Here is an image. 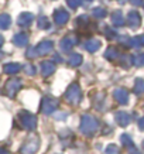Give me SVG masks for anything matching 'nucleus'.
I'll return each mask as SVG.
<instances>
[{"label": "nucleus", "instance_id": "obj_18", "mask_svg": "<svg viewBox=\"0 0 144 154\" xmlns=\"http://www.w3.org/2000/svg\"><path fill=\"white\" fill-rule=\"evenodd\" d=\"M116 117H117V122L120 123L121 126H127V125L130 123V119H129V116H127L124 112H123V113H117Z\"/></svg>", "mask_w": 144, "mask_h": 154}, {"label": "nucleus", "instance_id": "obj_9", "mask_svg": "<svg viewBox=\"0 0 144 154\" xmlns=\"http://www.w3.org/2000/svg\"><path fill=\"white\" fill-rule=\"evenodd\" d=\"M127 21L130 24V27L136 28V27H139L140 23H141V17H140V14L137 11H130L129 17H127Z\"/></svg>", "mask_w": 144, "mask_h": 154}, {"label": "nucleus", "instance_id": "obj_19", "mask_svg": "<svg viewBox=\"0 0 144 154\" xmlns=\"http://www.w3.org/2000/svg\"><path fill=\"white\" fill-rule=\"evenodd\" d=\"M93 16L96 19H103V17H106V10L103 7H96V9H93Z\"/></svg>", "mask_w": 144, "mask_h": 154}, {"label": "nucleus", "instance_id": "obj_24", "mask_svg": "<svg viewBox=\"0 0 144 154\" xmlns=\"http://www.w3.org/2000/svg\"><path fill=\"white\" fill-rule=\"evenodd\" d=\"M66 3H68V6H69V7L76 9V7H79V6H81V0H66Z\"/></svg>", "mask_w": 144, "mask_h": 154}, {"label": "nucleus", "instance_id": "obj_28", "mask_svg": "<svg viewBox=\"0 0 144 154\" xmlns=\"http://www.w3.org/2000/svg\"><path fill=\"white\" fill-rule=\"evenodd\" d=\"M121 140H123V144L124 146H130L131 143H130V139L127 137V136H121Z\"/></svg>", "mask_w": 144, "mask_h": 154}, {"label": "nucleus", "instance_id": "obj_2", "mask_svg": "<svg viewBox=\"0 0 144 154\" xmlns=\"http://www.w3.org/2000/svg\"><path fill=\"white\" fill-rule=\"evenodd\" d=\"M20 120H21L23 127H26L27 130H33L34 127H35V117L27 112H23L20 115Z\"/></svg>", "mask_w": 144, "mask_h": 154}, {"label": "nucleus", "instance_id": "obj_15", "mask_svg": "<svg viewBox=\"0 0 144 154\" xmlns=\"http://www.w3.org/2000/svg\"><path fill=\"white\" fill-rule=\"evenodd\" d=\"M10 23H11V20H10L9 14H2V16H0V30L9 28Z\"/></svg>", "mask_w": 144, "mask_h": 154}, {"label": "nucleus", "instance_id": "obj_27", "mask_svg": "<svg viewBox=\"0 0 144 154\" xmlns=\"http://www.w3.org/2000/svg\"><path fill=\"white\" fill-rule=\"evenodd\" d=\"M106 154H119V149H117L116 146H110V147L107 149Z\"/></svg>", "mask_w": 144, "mask_h": 154}, {"label": "nucleus", "instance_id": "obj_35", "mask_svg": "<svg viewBox=\"0 0 144 154\" xmlns=\"http://www.w3.org/2000/svg\"><path fill=\"white\" fill-rule=\"evenodd\" d=\"M88 2H92V0H88Z\"/></svg>", "mask_w": 144, "mask_h": 154}, {"label": "nucleus", "instance_id": "obj_29", "mask_svg": "<svg viewBox=\"0 0 144 154\" xmlns=\"http://www.w3.org/2000/svg\"><path fill=\"white\" fill-rule=\"evenodd\" d=\"M26 71H27L30 75H33V74H34V66H31L30 64H28V65L26 66Z\"/></svg>", "mask_w": 144, "mask_h": 154}, {"label": "nucleus", "instance_id": "obj_30", "mask_svg": "<svg viewBox=\"0 0 144 154\" xmlns=\"http://www.w3.org/2000/svg\"><path fill=\"white\" fill-rule=\"evenodd\" d=\"M131 3L134 6H140V5H143V0H130Z\"/></svg>", "mask_w": 144, "mask_h": 154}, {"label": "nucleus", "instance_id": "obj_10", "mask_svg": "<svg viewBox=\"0 0 144 154\" xmlns=\"http://www.w3.org/2000/svg\"><path fill=\"white\" fill-rule=\"evenodd\" d=\"M50 51H52V42L51 41H42L38 44L37 54H48Z\"/></svg>", "mask_w": 144, "mask_h": 154}, {"label": "nucleus", "instance_id": "obj_21", "mask_svg": "<svg viewBox=\"0 0 144 154\" xmlns=\"http://www.w3.org/2000/svg\"><path fill=\"white\" fill-rule=\"evenodd\" d=\"M72 45H74V41H71V38H64V41L61 42V47H62V50H65V51L71 50Z\"/></svg>", "mask_w": 144, "mask_h": 154}, {"label": "nucleus", "instance_id": "obj_31", "mask_svg": "<svg viewBox=\"0 0 144 154\" xmlns=\"http://www.w3.org/2000/svg\"><path fill=\"white\" fill-rule=\"evenodd\" d=\"M140 127H141V129H144V119H141V120H140Z\"/></svg>", "mask_w": 144, "mask_h": 154}, {"label": "nucleus", "instance_id": "obj_14", "mask_svg": "<svg viewBox=\"0 0 144 154\" xmlns=\"http://www.w3.org/2000/svg\"><path fill=\"white\" fill-rule=\"evenodd\" d=\"M112 23L117 26V27H120L124 24V19H123V14L121 11H115V13L112 14Z\"/></svg>", "mask_w": 144, "mask_h": 154}, {"label": "nucleus", "instance_id": "obj_4", "mask_svg": "<svg viewBox=\"0 0 144 154\" xmlns=\"http://www.w3.org/2000/svg\"><path fill=\"white\" fill-rule=\"evenodd\" d=\"M68 17H69V14L66 13L64 9H58L55 10V13H54V21L57 24H65L68 21Z\"/></svg>", "mask_w": 144, "mask_h": 154}, {"label": "nucleus", "instance_id": "obj_12", "mask_svg": "<svg viewBox=\"0 0 144 154\" xmlns=\"http://www.w3.org/2000/svg\"><path fill=\"white\" fill-rule=\"evenodd\" d=\"M27 41H28V35L24 33L17 34V35H14V38H13V42L16 45H19V47H24V45L27 44Z\"/></svg>", "mask_w": 144, "mask_h": 154}, {"label": "nucleus", "instance_id": "obj_17", "mask_svg": "<svg viewBox=\"0 0 144 154\" xmlns=\"http://www.w3.org/2000/svg\"><path fill=\"white\" fill-rule=\"evenodd\" d=\"M99 47H100V41H98V40H89L86 42V50L90 52H95Z\"/></svg>", "mask_w": 144, "mask_h": 154}, {"label": "nucleus", "instance_id": "obj_1", "mask_svg": "<svg viewBox=\"0 0 144 154\" xmlns=\"http://www.w3.org/2000/svg\"><path fill=\"white\" fill-rule=\"evenodd\" d=\"M96 129H98V122L90 116H85L84 120H82V130H84V133H89L90 134Z\"/></svg>", "mask_w": 144, "mask_h": 154}, {"label": "nucleus", "instance_id": "obj_26", "mask_svg": "<svg viewBox=\"0 0 144 154\" xmlns=\"http://www.w3.org/2000/svg\"><path fill=\"white\" fill-rule=\"evenodd\" d=\"M133 61L136 62V65H143L144 64V54H140V55L137 57V58H134Z\"/></svg>", "mask_w": 144, "mask_h": 154}, {"label": "nucleus", "instance_id": "obj_32", "mask_svg": "<svg viewBox=\"0 0 144 154\" xmlns=\"http://www.w3.org/2000/svg\"><path fill=\"white\" fill-rule=\"evenodd\" d=\"M2 45H3V37L0 35V47H2Z\"/></svg>", "mask_w": 144, "mask_h": 154}, {"label": "nucleus", "instance_id": "obj_3", "mask_svg": "<svg viewBox=\"0 0 144 154\" xmlns=\"http://www.w3.org/2000/svg\"><path fill=\"white\" fill-rule=\"evenodd\" d=\"M66 99L69 100L71 103H78L79 99H81V91L76 85H72L69 89H68V92H66Z\"/></svg>", "mask_w": 144, "mask_h": 154}, {"label": "nucleus", "instance_id": "obj_6", "mask_svg": "<svg viewBox=\"0 0 144 154\" xmlns=\"http://www.w3.org/2000/svg\"><path fill=\"white\" fill-rule=\"evenodd\" d=\"M20 82L19 79H11L7 82V85H6V94L9 95V96H13L17 91L20 89Z\"/></svg>", "mask_w": 144, "mask_h": 154}, {"label": "nucleus", "instance_id": "obj_7", "mask_svg": "<svg viewBox=\"0 0 144 154\" xmlns=\"http://www.w3.org/2000/svg\"><path fill=\"white\" fill-rule=\"evenodd\" d=\"M33 20H34V16L31 13H21L19 20H17V23L21 27H28L30 24L33 23Z\"/></svg>", "mask_w": 144, "mask_h": 154}, {"label": "nucleus", "instance_id": "obj_23", "mask_svg": "<svg viewBox=\"0 0 144 154\" xmlns=\"http://www.w3.org/2000/svg\"><path fill=\"white\" fill-rule=\"evenodd\" d=\"M116 57H117V51L115 50V48H109V50H107V52H106V58H107V60H109V58H110V60H113V58H116Z\"/></svg>", "mask_w": 144, "mask_h": 154}, {"label": "nucleus", "instance_id": "obj_11", "mask_svg": "<svg viewBox=\"0 0 144 154\" xmlns=\"http://www.w3.org/2000/svg\"><path fill=\"white\" fill-rule=\"evenodd\" d=\"M54 71H55V66H54V64H52V62H50V61H44V62L41 64V72H42V75L48 76V75H51Z\"/></svg>", "mask_w": 144, "mask_h": 154}, {"label": "nucleus", "instance_id": "obj_16", "mask_svg": "<svg viewBox=\"0 0 144 154\" xmlns=\"http://www.w3.org/2000/svg\"><path fill=\"white\" fill-rule=\"evenodd\" d=\"M5 72L6 74H10V75H13V74H17L20 71V65L19 64H7V65H5Z\"/></svg>", "mask_w": 144, "mask_h": 154}, {"label": "nucleus", "instance_id": "obj_5", "mask_svg": "<svg viewBox=\"0 0 144 154\" xmlns=\"http://www.w3.org/2000/svg\"><path fill=\"white\" fill-rule=\"evenodd\" d=\"M58 105V100L54 98H45L44 102H42V112L44 113H51L55 106Z\"/></svg>", "mask_w": 144, "mask_h": 154}, {"label": "nucleus", "instance_id": "obj_8", "mask_svg": "<svg viewBox=\"0 0 144 154\" xmlns=\"http://www.w3.org/2000/svg\"><path fill=\"white\" fill-rule=\"evenodd\" d=\"M37 149H38V141L37 140H30L24 144V147L21 149V153L23 154H34L37 151Z\"/></svg>", "mask_w": 144, "mask_h": 154}, {"label": "nucleus", "instance_id": "obj_25", "mask_svg": "<svg viewBox=\"0 0 144 154\" xmlns=\"http://www.w3.org/2000/svg\"><path fill=\"white\" fill-rule=\"evenodd\" d=\"M38 26L41 28H47L48 27V20H47L45 17H41V19L38 20Z\"/></svg>", "mask_w": 144, "mask_h": 154}, {"label": "nucleus", "instance_id": "obj_13", "mask_svg": "<svg viewBox=\"0 0 144 154\" xmlns=\"http://www.w3.org/2000/svg\"><path fill=\"white\" fill-rule=\"evenodd\" d=\"M115 96H116L117 100L120 103H123V105H126V103L129 102V95H127V92H126L124 89H117L116 92H115Z\"/></svg>", "mask_w": 144, "mask_h": 154}, {"label": "nucleus", "instance_id": "obj_33", "mask_svg": "<svg viewBox=\"0 0 144 154\" xmlns=\"http://www.w3.org/2000/svg\"><path fill=\"white\" fill-rule=\"evenodd\" d=\"M140 42H141V44H144V35H143V37H140Z\"/></svg>", "mask_w": 144, "mask_h": 154}, {"label": "nucleus", "instance_id": "obj_22", "mask_svg": "<svg viewBox=\"0 0 144 154\" xmlns=\"http://www.w3.org/2000/svg\"><path fill=\"white\" fill-rule=\"evenodd\" d=\"M134 91L137 92V94H143V92H144V81L137 79L136 86H134Z\"/></svg>", "mask_w": 144, "mask_h": 154}, {"label": "nucleus", "instance_id": "obj_34", "mask_svg": "<svg viewBox=\"0 0 144 154\" xmlns=\"http://www.w3.org/2000/svg\"><path fill=\"white\" fill-rule=\"evenodd\" d=\"M131 154H139V153H131Z\"/></svg>", "mask_w": 144, "mask_h": 154}, {"label": "nucleus", "instance_id": "obj_20", "mask_svg": "<svg viewBox=\"0 0 144 154\" xmlns=\"http://www.w3.org/2000/svg\"><path fill=\"white\" fill-rule=\"evenodd\" d=\"M81 61H82V57L79 55V54H74V55L69 58V64L72 66H76L81 64Z\"/></svg>", "mask_w": 144, "mask_h": 154}]
</instances>
